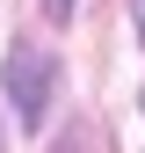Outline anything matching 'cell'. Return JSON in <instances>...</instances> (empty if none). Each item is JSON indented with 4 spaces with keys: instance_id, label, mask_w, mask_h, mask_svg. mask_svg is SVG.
Wrapping results in <instances>:
<instances>
[{
    "instance_id": "7a4b0ae2",
    "label": "cell",
    "mask_w": 145,
    "mask_h": 153,
    "mask_svg": "<svg viewBox=\"0 0 145 153\" xmlns=\"http://www.w3.org/2000/svg\"><path fill=\"white\" fill-rule=\"evenodd\" d=\"M58 153H109V131H102V124H72Z\"/></svg>"
},
{
    "instance_id": "277c9868",
    "label": "cell",
    "mask_w": 145,
    "mask_h": 153,
    "mask_svg": "<svg viewBox=\"0 0 145 153\" xmlns=\"http://www.w3.org/2000/svg\"><path fill=\"white\" fill-rule=\"evenodd\" d=\"M131 22H138V36H145V0H131Z\"/></svg>"
},
{
    "instance_id": "6da1fadb",
    "label": "cell",
    "mask_w": 145,
    "mask_h": 153,
    "mask_svg": "<svg viewBox=\"0 0 145 153\" xmlns=\"http://www.w3.org/2000/svg\"><path fill=\"white\" fill-rule=\"evenodd\" d=\"M0 80H7V102H15V117H22L29 131L51 117V80H58V66H51L36 44H7V66H0Z\"/></svg>"
},
{
    "instance_id": "3957f363",
    "label": "cell",
    "mask_w": 145,
    "mask_h": 153,
    "mask_svg": "<svg viewBox=\"0 0 145 153\" xmlns=\"http://www.w3.org/2000/svg\"><path fill=\"white\" fill-rule=\"evenodd\" d=\"M36 15L44 22H72V0H36Z\"/></svg>"
}]
</instances>
